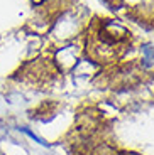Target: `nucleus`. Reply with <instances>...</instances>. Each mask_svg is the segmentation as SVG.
I'll list each match as a JSON object with an SVG mask.
<instances>
[{"mask_svg":"<svg viewBox=\"0 0 154 155\" xmlns=\"http://www.w3.org/2000/svg\"><path fill=\"white\" fill-rule=\"evenodd\" d=\"M19 130H20V132H22V133H26V135L29 137V138H32V140H34V142H36V143L43 145V147H47V143H46V142H44V140L41 138V137H37V135H36L34 132H31L29 128H26V127H20Z\"/></svg>","mask_w":154,"mask_h":155,"instance_id":"f257e3e1","label":"nucleus"}]
</instances>
